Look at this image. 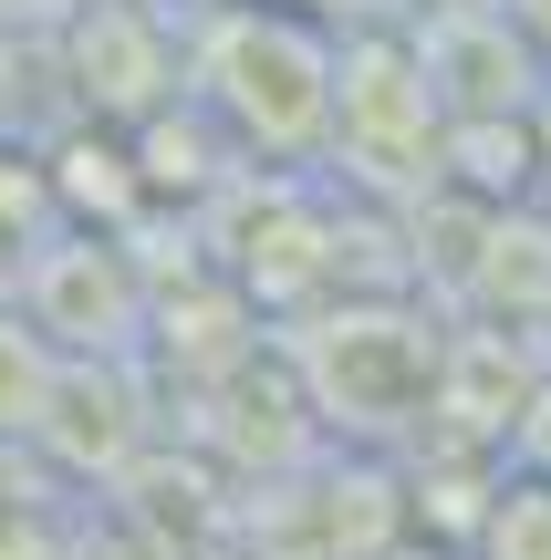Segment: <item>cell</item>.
<instances>
[{"instance_id": "cell-1", "label": "cell", "mask_w": 551, "mask_h": 560, "mask_svg": "<svg viewBox=\"0 0 551 560\" xmlns=\"http://www.w3.org/2000/svg\"><path fill=\"white\" fill-rule=\"evenodd\" d=\"M208 94H219L250 136L302 145L312 125L333 115V62L312 52V32H291V21H261V11H250V21H229V32L208 42Z\"/></svg>"}]
</instances>
